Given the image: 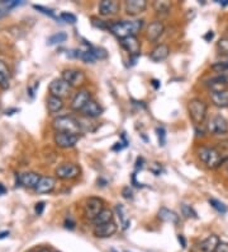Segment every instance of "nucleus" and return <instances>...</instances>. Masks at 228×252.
<instances>
[{"mask_svg":"<svg viewBox=\"0 0 228 252\" xmlns=\"http://www.w3.org/2000/svg\"><path fill=\"white\" fill-rule=\"evenodd\" d=\"M143 21H121L109 25V31L119 40L136 36L142 30Z\"/></svg>","mask_w":228,"mask_h":252,"instance_id":"f257e3e1","label":"nucleus"},{"mask_svg":"<svg viewBox=\"0 0 228 252\" xmlns=\"http://www.w3.org/2000/svg\"><path fill=\"white\" fill-rule=\"evenodd\" d=\"M52 126L56 132H69V134H75V135H79L81 132L79 120L73 116L56 117L52 123Z\"/></svg>","mask_w":228,"mask_h":252,"instance_id":"f03ea898","label":"nucleus"},{"mask_svg":"<svg viewBox=\"0 0 228 252\" xmlns=\"http://www.w3.org/2000/svg\"><path fill=\"white\" fill-rule=\"evenodd\" d=\"M198 157L210 169L218 168L222 164V157L217 149L212 147H201L198 149Z\"/></svg>","mask_w":228,"mask_h":252,"instance_id":"7ed1b4c3","label":"nucleus"},{"mask_svg":"<svg viewBox=\"0 0 228 252\" xmlns=\"http://www.w3.org/2000/svg\"><path fill=\"white\" fill-rule=\"evenodd\" d=\"M189 115L197 125H202L207 117V103L199 98H193L188 103Z\"/></svg>","mask_w":228,"mask_h":252,"instance_id":"20e7f679","label":"nucleus"},{"mask_svg":"<svg viewBox=\"0 0 228 252\" xmlns=\"http://www.w3.org/2000/svg\"><path fill=\"white\" fill-rule=\"evenodd\" d=\"M104 210L103 200L99 197H89L84 206V216L89 220H94L99 214Z\"/></svg>","mask_w":228,"mask_h":252,"instance_id":"39448f33","label":"nucleus"},{"mask_svg":"<svg viewBox=\"0 0 228 252\" xmlns=\"http://www.w3.org/2000/svg\"><path fill=\"white\" fill-rule=\"evenodd\" d=\"M80 168L79 166H76L74 163H62L56 168V176L60 180H74L76 177H79Z\"/></svg>","mask_w":228,"mask_h":252,"instance_id":"423d86ee","label":"nucleus"},{"mask_svg":"<svg viewBox=\"0 0 228 252\" xmlns=\"http://www.w3.org/2000/svg\"><path fill=\"white\" fill-rule=\"evenodd\" d=\"M208 131L212 135H225L228 132V121L221 115H216L208 123Z\"/></svg>","mask_w":228,"mask_h":252,"instance_id":"0eeeda50","label":"nucleus"},{"mask_svg":"<svg viewBox=\"0 0 228 252\" xmlns=\"http://www.w3.org/2000/svg\"><path fill=\"white\" fill-rule=\"evenodd\" d=\"M71 91L70 84L66 83L62 78H57V79H53L50 84V92L51 95H55L58 98H64L66 95H69Z\"/></svg>","mask_w":228,"mask_h":252,"instance_id":"6e6552de","label":"nucleus"},{"mask_svg":"<svg viewBox=\"0 0 228 252\" xmlns=\"http://www.w3.org/2000/svg\"><path fill=\"white\" fill-rule=\"evenodd\" d=\"M61 78L66 83L70 84V87H79L81 84H84V82H85V75H84V73L80 70H76V69H66V70L62 71Z\"/></svg>","mask_w":228,"mask_h":252,"instance_id":"1a4fd4ad","label":"nucleus"},{"mask_svg":"<svg viewBox=\"0 0 228 252\" xmlns=\"http://www.w3.org/2000/svg\"><path fill=\"white\" fill-rule=\"evenodd\" d=\"M77 142H79V135L69 134V132H56L55 143L57 147L62 148V149L75 147Z\"/></svg>","mask_w":228,"mask_h":252,"instance_id":"9d476101","label":"nucleus"},{"mask_svg":"<svg viewBox=\"0 0 228 252\" xmlns=\"http://www.w3.org/2000/svg\"><path fill=\"white\" fill-rule=\"evenodd\" d=\"M91 101V94L89 91L86 90H80L79 92L76 93L75 95H74L73 101H71V110L74 111H77V112H81L82 108L85 107L86 105H88L89 102Z\"/></svg>","mask_w":228,"mask_h":252,"instance_id":"9b49d317","label":"nucleus"},{"mask_svg":"<svg viewBox=\"0 0 228 252\" xmlns=\"http://www.w3.org/2000/svg\"><path fill=\"white\" fill-rule=\"evenodd\" d=\"M121 45L122 47L127 51L132 58L136 60L141 54V43L138 41L136 36H132V37H127V38H123L121 40Z\"/></svg>","mask_w":228,"mask_h":252,"instance_id":"f8f14e48","label":"nucleus"},{"mask_svg":"<svg viewBox=\"0 0 228 252\" xmlns=\"http://www.w3.org/2000/svg\"><path fill=\"white\" fill-rule=\"evenodd\" d=\"M147 8L146 0H127L126 1V13L128 16H138Z\"/></svg>","mask_w":228,"mask_h":252,"instance_id":"ddd939ff","label":"nucleus"},{"mask_svg":"<svg viewBox=\"0 0 228 252\" xmlns=\"http://www.w3.org/2000/svg\"><path fill=\"white\" fill-rule=\"evenodd\" d=\"M165 31V27L162 25V22L160 21H155L150 23V26L147 27V32H146V37L147 40L151 41V42H156V41L162 36Z\"/></svg>","mask_w":228,"mask_h":252,"instance_id":"4468645a","label":"nucleus"},{"mask_svg":"<svg viewBox=\"0 0 228 252\" xmlns=\"http://www.w3.org/2000/svg\"><path fill=\"white\" fill-rule=\"evenodd\" d=\"M117 232V224L114 221H109L105 224L95 225L94 228V236L98 238H108L112 237Z\"/></svg>","mask_w":228,"mask_h":252,"instance_id":"2eb2a0df","label":"nucleus"},{"mask_svg":"<svg viewBox=\"0 0 228 252\" xmlns=\"http://www.w3.org/2000/svg\"><path fill=\"white\" fill-rule=\"evenodd\" d=\"M41 180V176L36 172H25L18 176V181L22 186L28 189H36Z\"/></svg>","mask_w":228,"mask_h":252,"instance_id":"dca6fc26","label":"nucleus"},{"mask_svg":"<svg viewBox=\"0 0 228 252\" xmlns=\"http://www.w3.org/2000/svg\"><path fill=\"white\" fill-rule=\"evenodd\" d=\"M170 55V49L165 43H160L155 49L152 50L151 54H150V59H151L153 63H161L164 60H166Z\"/></svg>","mask_w":228,"mask_h":252,"instance_id":"f3484780","label":"nucleus"},{"mask_svg":"<svg viewBox=\"0 0 228 252\" xmlns=\"http://www.w3.org/2000/svg\"><path fill=\"white\" fill-rule=\"evenodd\" d=\"M81 112L82 115H84V117H88V119H97V117L101 116V114H103V107H101L97 101L91 99L88 105L82 108Z\"/></svg>","mask_w":228,"mask_h":252,"instance_id":"a211bd4d","label":"nucleus"},{"mask_svg":"<svg viewBox=\"0 0 228 252\" xmlns=\"http://www.w3.org/2000/svg\"><path fill=\"white\" fill-rule=\"evenodd\" d=\"M119 9V4L114 0H103L99 3V14L104 17L114 16Z\"/></svg>","mask_w":228,"mask_h":252,"instance_id":"6ab92c4d","label":"nucleus"},{"mask_svg":"<svg viewBox=\"0 0 228 252\" xmlns=\"http://www.w3.org/2000/svg\"><path fill=\"white\" fill-rule=\"evenodd\" d=\"M56 186V180L53 177H41L40 182L36 186V192L37 194H49L51 191H53Z\"/></svg>","mask_w":228,"mask_h":252,"instance_id":"aec40b11","label":"nucleus"},{"mask_svg":"<svg viewBox=\"0 0 228 252\" xmlns=\"http://www.w3.org/2000/svg\"><path fill=\"white\" fill-rule=\"evenodd\" d=\"M219 243H221L219 237L217 234H210L205 240L202 241L201 245H199V249H201L202 252H216Z\"/></svg>","mask_w":228,"mask_h":252,"instance_id":"412c9836","label":"nucleus"},{"mask_svg":"<svg viewBox=\"0 0 228 252\" xmlns=\"http://www.w3.org/2000/svg\"><path fill=\"white\" fill-rule=\"evenodd\" d=\"M210 101L217 107H228V90L221 91V92H210Z\"/></svg>","mask_w":228,"mask_h":252,"instance_id":"4be33fe9","label":"nucleus"},{"mask_svg":"<svg viewBox=\"0 0 228 252\" xmlns=\"http://www.w3.org/2000/svg\"><path fill=\"white\" fill-rule=\"evenodd\" d=\"M228 79L225 75H219V77L212 78V79L208 82V87L210 88L212 92H221V91L228 90Z\"/></svg>","mask_w":228,"mask_h":252,"instance_id":"5701e85b","label":"nucleus"},{"mask_svg":"<svg viewBox=\"0 0 228 252\" xmlns=\"http://www.w3.org/2000/svg\"><path fill=\"white\" fill-rule=\"evenodd\" d=\"M10 86V70L8 65L0 60V88L1 90H8Z\"/></svg>","mask_w":228,"mask_h":252,"instance_id":"b1692460","label":"nucleus"},{"mask_svg":"<svg viewBox=\"0 0 228 252\" xmlns=\"http://www.w3.org/2000/svg\"><path fill=\"white\" fill-rule=\"evenodd\" d=\"M157 217L160 220L165 221V223H173V224H177L179 221V216L177 213L173 212V210L167 209V208H160L157 213Z\"/></svg>","mask_w":228,"mask_h":252,"instance_id":"393cba45","label":"nucleus"},{"mask_svg":"<svg viewBox=\"0 0 228 252\" xmlns=\"http://www.w3.org/2000/svg\"><path fill=\"white\" fill-rule=\"evenodd\" d=\"M22 4L23 1H19V0H1L0 1V18H3L9 13V10H12L15 6L22 5Z\"/></svg>","mask_w":228,"mask_h":252,"instance_id":"a878e982","label":"nucleus"},{"mask_svg":"<svg viewBox=\"0 0 228 252\" xmlns=\"http://www.w3.org/2000/svg\"><path fill=\"white\" fill-rule=\"evenodd\" d=\"M47 108H49L51 114L60 112L64 108V101H62V98H58V97L50 94L49 99H47Z\"/></svg>","mask_w":228,"mask_h":252,"instance_id":"bb28decb","label":"nucleus"},{"mask_svg":"<svg viewBox=\"0 0 228 252\" xmlns=\"http://www.w3.org/2000/svg\"><path fill=\"white\" fill-rule=\"evenodd\" d=\"M116 212L117 214H118L119 220H121L122 229L126 231V229L129 227V224H131V220H129V217H128L127 214V210H126V208L122 205V204H118V205L116 206Z\"/></svg>","mask_w":228,"mask_h":252,"instance_id":"cd10ccee","label":"nucleus"},{"mask_svg":"<svg viewBox=\"0 0 228 252\" xmlns=\"http://www.w3.org/2000/svg\"><path fill=\"white\" fill-rule=\"evenodd\" d=\"M153 9L157 14H169L171 10V3L167 0H157L153 3Z\"/></svg>","mask_w":228,"mask_h":252,"instance_id":"c85d7f7f","label":"nucleus"},{"mask_svg":"<svg viewBox=\"0 0 228 252\" xmlns=\"http://www.w3.org/2000/svg\"><path fill=\"white\" fill-rule=\"evenodd\" d=\"M109 221H113V212L109 209H104L103 212L93 220V223H94L95 225H101L105 224V223H109Z\"/></svg>","mask_w":228,"mask_h":252,"instance_id":"c756f323","label":"nucleus"},{"mask_svg":"<svg viewBox=\"0 0 228 252\" xmlns=\"http://www.w3.org/2000/svg\"><path fill=\"white\" fill-rule=\"evenodd\" d=\"M67 40V33L65 32H58V33L52 34L49 38V45H58Z\"/></svg>","mask_w":228,"mask_h":252,"instance_id":"7c9ffc66","label":"nucleus"},{"mask_svg":"<svg viewBox=\"0 0 228 252\" xmlns=\"http://www.w3.org/2000/svg\"><path fill=\"white\" fill-rule=\"evenodd\" d=\"M209 204L212 205V208H214V209L218 213H221V214H226V213H227V206H226L222 201H219V200L217 199H209Z\"/></svg>","mask_w":228,"mask_h":252,"instance_id":"2f4dec72","label":"nucleus"},{"mask_svg":"<svg viewBox=\"0 0 228 252\" xmlns=\"http://www.w3.org/2000/svg\"><path fill=\"white\" fill-rule=\"evenodd\" d=\"M181 214L185 217V218H193V219L198 218L195 210L193 209L190 205H186V204H182L181 205Z\"/></svg>","mask_w":228,"mask_h":252,"instance_id":"473e14b6","label":"nucleus"},{"mask_svg":"<svg viewBox=\"0 0 228 252\" xmlns=\"http://www.w3.org/2000/svg\"><path fill=\"white\" fill-rule=\"evenodd\" d=\"M89 47H90V51L93 53V55H94V58L99 59V60H101V59H105L106 58V51L104 49H101V47H94L91 46V45H89Z\"/></svg>","mask_w":228,"mask_h":252,"instance_id":"72a5a7b5","label":"nucleus"},{"mask_svg":"<svg viewBox=\"0 0 228 252\" xmlns=\"http://www.w3.org/2000/svg\"><path fill=\"white\" fill-rule=\"evenodd\" d=\"M217 49H218L219 54L228 55V38H221L217 43Z\"/></svg>","mask_w":228,"mask_h":252,"instance_id":"f704fd0d","label":"nucleus"},{"mask_svg":"<svg viewBox=\"0 0 228 252\" xmlns=\"http://www.w3.org/2000/svg\"><path fill=\"white\" fill-rule=\"evenodd\" d=\"M60 21L66 22V23H70V25H74V23H76L77 18H76V16L71 14V13L64 12L60 14Z\"/></svg>","mask_w":228,"mask_h":252,"instance_id":"c9c22d12","label":"nucleus"},{"mask_svg":"<svg viewBox=\"0 0 228 252\" xmlns=\"http://www.w3.org/2000/svg\"><path fill=\"white\" fill-rule=\"evenodd\" d=\"M33 8L37 10H40L41 13H43V14H46V16H49V17H51V18H55V19H57V21H60V17L56 16L53 10L47 9V8H45V6H41V5H34Z\"/></svg>","mask_w":228,"mask_h":252,"instance_id":"e433bc0d","label":"nucleus"},{"mask_svg":"<svg viewBox=\"0 0 228 252\" xmlns=\"http://www.w3.org/2000/svg\"><path fill=\"white\" fill-rule=\"evenodd\" d=\"M156 134H157V139H158V143L161 147H164L166 144V130L164 127H157L156 129Z\"/></svg>","mask_w":228,"mask_h":252,"instance_id":"4c0bfd02","label":"nucleus"},{"mask_svg":"<svg viewBox=\"0 0 228 252\" xmlns=\"http://www.w3.org/2000/svg\"><path fill=\"white\" fill-rule=\"evenodd\" d=\"M216 252H228V243L226 242H221L217 247Z\"/></svg>","mask_w":228,"mask_h":252,"instance_id":"58836bf2","label":"nucleus"},{"mask_svg":"<svg viewBox=\"0 0 228 252\" xmlns=\"http://www.w3.org/2000/svg\"><path fill=\"white\" fill-rule=\"evenodd\" d=\"M43 209H45V203H43V201L36 204V214H37V216H41V214L43 213Z\"/></svg>","mask_w":228,"mask_h":252,"instance_id":"ea45409f","label":"nucleus"},{"mask_svg":"<svg viewBox=\"0 0 228 252\" xmlns=\"http://www.w3.org/2000/svg\"><path fill=\"white\" fill-rule=\"evenodd\" d=\"M123 196H125L126 199H132V197H133V195H132V191L129 190V188L123 189Z\"/></svg>","mask_w":228,"mask_h":252,"instance_id":"a19ab883","label":"nucleus"},{"mask_svg":"<svg viewBox=\"0 0 228 252\" xmlns=\"http://www.w3.org/2000/svg\"><path fill=\"white\" fill-rule=\"evenodd\" d=\"M177 240H179V242L181 243V246H182V249H185L186 247V242H185V238H184V237L181 236V234H179V237H177Z\"/></svg>","mask_w":228,"mask_h":252,"instance_id":"79ce46f5","label":"nucleus"},{"mask_svg":"<svg viewBox=\"0 0 228 252\" xmlns=\"http://www.w3.org/2000/svg\"><path fill=\"white\" fill-rule=\"evenodd\" d=\"M213 36H214V33H213L212 31H209V32H208L207 34H205V36H204V40H207V41L212 40V38H213Z\"/></svg>","mask_w":228,"mask_h":252,"instance_id":"37998d69","label":"nucleus"},{"mask_svg":"<svg viewBox=\"0 0 228 252\" xmlns=\"http://www.w3.org/2000/svg\"><path fill=\"white\" fill-rule=\"evenodd\" d=\"M9 236V232L8 231H4V232H0V240H3V238H5V237Z\"/></svg>","mask_w":228,"mask_h":252,"instance_id":"c03bdc74","label":"nucleus"},{"mask_svg":"<svg viewBox=\"0 0 228 252\" xmlns=\"http://www.w3.org/2000/svg\"><path fill=\"white\" fill-rule=\"evenodd\" d=\"M6 192V189H5V186H4V185H1L0 184V196H1V195H4Z\"/></svg>","mask_w":228,"mask_h":252,"instance_id":"a18cd8bd","label":"nucleus"},{"mask_svg":"<svg viewBox=\"0 0 228 252\" xmlns=\"http://www.w3.org/2000/svg\"><path fill=\"white\" fill-rule=\"evenodd\" d=\"M217 3H219V1H217ZM219 4H222V5H223V6L228 5V0H223L222 3H219Z\"/></svg>","mask_w":228,"mask_h":252,"instance_id":"49530a36","label":"nucleus"},{"mask_svg":"<svg viewBox=\"0 0 228 252\" xmlns=\"http://www.w3.org/2000/svg\"><path fill=\"white\" fill-rule=\"evenodd\" d=\"M38 252H52V251H51V250H49V249H42V250H40Z\"/></svg>","mask_w":228,"mask_h":252,"instance_id":"de8ad7c7","label":"nucleus"},{"mask_svg":"<svg viewBox=\"0 0 228 252\" xmlns=\"http://www.w3.org/2000/svg\"><path fill=\"white\" fill-rule=\"evenodd\" d=\"M152 83H153V86H155L156 87V88H158V82H157V80H152Z\"/></svg>","mask_w":228,"mask_h":252,"instance_id":"09e8293b","label":"nucleus"},{"mask_svg":"<svg viewBox=\"0 0 228 252\" xmlns=\"http://www.w3.org/2000/svg\"><path fill=\"white\" fill-rule=\"evenodd\" d=\"M226 169H227V173H228V160H227V163H226Z\"/></svg>","mask_w":228,"mask_h":252,"instance_id":"8fccbe9b","label":"nucleus"},{"mask_svg":"<svg viewBox=\"0 0 228 252\" xmlns=\"http://www.w3.org/2000/svg\"><path fill=\"white\" fill-rule=\"evenodd\" d=\"M28 252H38V251H34V250H30V251H28Z\"/></svg>","mask_w":228,"mask_h":252,"instance_id":"3c124183","label":"nucleus"},{"mask_svg":"<svg viewBox=\"0 0 228 252\" xmlns=\"http://www.w3.org/2000/svg\"><path fill=\"white\" fill-rule=\"evenodd\" d=\"M112 252H117V251H114V250H112Z\"/></svg>","mask_w":228,"mask_h":252,"instance_id":"603ef678","label":"nucleus"}]
</instances>
